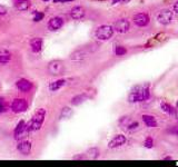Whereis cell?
<instances>
[{"label":"cell","instance_id":"20","mask_svg":"<svg viewBox=\"0 0 178 167\" xmlns=\"http://www.w3.org/2000/svg\"><path fill=\"white\" fill-rule=\"evenodd\" d=\"M16 7L18 10L26 11L27 9H29V7H30V1H29V0H20V1L17 2Z\"/></svg>","mask_w":178,"mask_h":167},{"label":"cell","instance_id":"19","mask_svg":"<svg viewBox=\"0 0 178 167\" xmlns=\"http://www.w3.org/2000/svg\"><path fill=\"white\" fill-rule=\"evenodd\" d=\"M65 84H66V80L65 79H58V80L56 81H53V83H50L49 85V89L51 92H56V90H58L60 89L61 87L64 86Z\"/></svg>","mask_w":178,"mask_h":167},{"label":"cell","instance_id":"22","mask_svg":"<svg viewBox=\"0 0 178 167\" xmlns=\"http://www.w3.org/2000/svg\"><path fill=\"white\" fill-rule=\"evenodd\" d=\"M86 95H78V96H75V97L71 99V104L72 105H79L86 99Z\"/></svg>","mask_w":178,"mask_h":167},{"label":"cell","instance_id":"28","mask_svg":"<svg viewBox=\"0 0 178 167\" xmlns=\"http://www.w3.org/2000/svg\"><path fill=\"white\" fill-rule=\"evenodd\" d=\"M25 125H26V122H23V120H20L19 124L17 125L16 129H15V134H17V133H18V131H21V129H22V128H23V126H25Z\"/></svg>","mask_w":178,"mask_h":167},{"label":"cell","instance_id":"38","mask_svg":"<svg viewBox=\"0 0 178 167\" xmlns=\"http://www.w3.org/2000/svg\"><path fill=\"white\" fill-rule=\"evenodd\" d=\"M100 1H105V0H100Z\"/></svg>","mask_w":178,"mask_h":167},{"label":"cell","instance_id":"6","mask_svg":"<svg viewBox=\"0 0 178 167\" xmlns=\"http://www.w3.org/2000/svg\"><path fill=\"white\" fill-rule=\"evenodd\" d=\"M27 101L26 99H22V98H19V99H15L11 104V109L14 113H22L27 109Z\"/></svg>","mask_w":178,"mask_h":167},{"label":"cell","instance_id":"31","mask_svg":"<svg viewBox=\"0 0 178 167\" xmlns=\"http://www.w3.org/2000/svg\"><path fill=\"white\" fill-rule=\"evenodd\" d=\"M7 14V9L3 6H0V16H3V15Z\"/></svg>","mask_w":178,"mask_h":167},{"label":"cell","instance_id":"9","mask_svg":"<svg viewBox=\"0 0 178 167\" xmlns=\"http://www.w3.org/2000/svg\"><path fill=\"white\" fill-rule=\"evenodd\" d=\"M134 22L139 27H145L149 24V16L147 14H137L134 17Z\"/></svg>","mask_w":178,"mask_h":167},{"label":"cell","instance_id":"4","mask_svg":"<svg viewBox=\"0 0 178 167\" xmlns=\"http://www.w3.org/2000/svg\"><path fill=\"white\" fill-rule=\"evenodd\" d=\"M157 20L161 25H169L172 20V12L168 9L161 10L157 16Z\"/></svg>","mask_w":178,"mask_h":167},{"label":"cell","instance_id":"21","mask_svg":"<svg viewBox=\"0 0 178 167\" xmlns=\"http://www.w3.org/2000/svg\"><path fill=\"white\" fill-rule=\"evenodd\" d=\"M160 107H161V109L165 111V113H167V114H169V115H174V114H175V110H174V108H172L170 105H168L167 103H161L160 104Z\"/></svg>","mask_w":178,"mask_h":167},{"label":"cell","instance_id":"16","mask_svg":"<svg viewBox=\"0 0 178 167\" xmlns=\"http://www.w3.org/2000/svg\"><path fill=\"white\" fill-rule=\"evenodd\" d=\"M30 46H31V49H32L33 53H39L42 47V39L41 38H33L30 41Z\"/></svg>","mask_w":178,"mask_h":167},{"label":"cell","instance_id":"26","mask_svg":"<svg viewBox=\"0 0 178 167\" xmlns=\"http://www.w3.org/2000/svg\"><path fill=\"white\" fill-rule=\"evenodd\" d=\"M138 127H139V124L137 122H130V124H128L127 125L128 131H135V129H137Z\"/></svg>","mask_w":178,"mask_h":167},{"label":"cell","instance_id":"33","mask_svg":"<svg viewBox=\"0 0 178 167\" xmlns=\"http://www.w3.org/2000/svg\"><path fill=\"white\" fill-rule=\"evenodd\" d=\"M72 0H53V2H69Z\"/></svg>","mask_w":178,"mask_h":167},{"label":"cell","instance_id":"2","mask_svg":"<svg viewBox=\"0 0 178 167\" xmlns=\"http://www.w3.org/2000/svg\"><path fill=\"white\" fill-rule=\"evenodd\" d=\"M44 117H46V109L44 108H39L36 111V114L33 115L32 119L29 122V127H30V131H39L42 126V122L44 120Z\"/></svg>","mask_w":178,"mask_h":167},{"label":"cell","instance_id":"17","mask_svg":"<svg viewBox=\"0 0 178 167\" xmlns=\"http://www.w3.org/2000/svg\"><path fill=\"white\" fill-rule=\"evenodd\" d=\"M29 131H30V127H29V124H28V125L23 126V128H22L20 131H18L17 134H15V138H16L17 140H22L25 137H27V135L29 134Z\"/></svg>","mask_w":178,"mask_h":167},{"label":"cell","instance_id":"13","mask_svg":"<svg viewBox=\"0 0 178 167\" xmlns=\"http://www.w3.org/2000/svg\"><path fill=\"white\" fill-rule=\"evenodd\" d=\"M85 14H86V11H85V9H83V7H80V6L74 7V8L71 9V11H70V16H71L72 19L75 20H79L81 19V18H83Z\"/></svg>","mask_w":178,"mask_h":167},{"label":"cell","instance_id":"18","mask_svg":"<svg viewBox=\"0 0 178 167\" xmlns=\"http://www.w3.org/2000/svg\"><path fill=\"white\" fill-rule=\"evenodd\" d=\"M11 59V54L8 50L0 49V64H7Z\"/></svg>","mask_w":178,"mask_h":167},{"label":"cell","instance_id":"36","mask_svg":"<svg viewBox=\"0 0 178 167\" xmlns=\"http://www.w3.org/2000/svg\"><path fill=\"white\" fill-rule=\"evenodd\" d=\"M42 1H49V0H42Z\"/></svg>","mask_w":178,"mask_h":167},{"label":"cell","instance_id":"23","mask_svg":"<svg viewBox=\"0 0 178 167\" xmlns=\"http://www.w3.org/2000/svg\"><path fill=\"white\" fill-rule=\"evenodd\" d=\"M126 53H127V49H126L125 47H122V46H118V47H116V49H115V54H116L117 56H124L126 55Z\"/></svg>","mask_w":178,"mask_h":167},{"label":"cell","instance_id":"5","mask_svg":"<svg viewBox=\"0 0 178 167\" xmlns=\"http://www.w3.org/2000/svg\"><path fill=\"white\" fill-rule=\"evenodd\" d=\"M48 71L51 75H60L64 71V64L60 60H53L51 61L48 66Z\"/></svg>","mask_w":178,"mask_h":167},{"label":"cell","instance_id":"29","mask_svg":"<svg viewBox=\"0 0 178 167\" xmlns=\"http://www.w3.org/2000/svg\"><path fill=\"white\" fill-rule=\"evenodd\" d=\"M44 16V15L42 14V12H37V11H36L35 17H33V20H35V21H40V20H42Z\"/></svg>","mask_w":178,"mask_h":167},{"label":"cell","instance_id":"24","mask_svg":"<svg viewBox=\"0 0 178 167\" xmlns=\"http://www.w3.org/2000/svg\"><path fill=\"white\" fill-rule=\"evenodd\" d=\"M88 155L91 157V158H97L99 156V150L97 148H91V149L88 150Z\"/></svg>","mask_w":178,"mask_h":167},{"label":"cell","instance_id":"25","mask_svg":"<svg viewBox=\"0 0 178 167\" xmlns=\"http://www.w3.org/2000/svg\"><path fill=\"white\" fill-rule=\"evenodd\" d=\"M145 147H147V148H151L154 146V140L151 137H147V138L145 139Z\"/></svg>","mask_w":178,"mask_h":167},{"label":"cell","instance_id":"32","mask_svg":"<svg viewBox=\"0 0 178 167\" xmlns=\"http://www.w3.org/2000/svg\"><path fill=\"white\" fill-rule=\"evenodd\" d=\"M128 0H112V3H119V2H127Z\"/></svg>","mask_w":178,"mask_h":167},{"label":"cell","instance_id":"35","mask_svg":"<svg viewBox=\"0 0 178 167\" xmlns=\"http://www.w3.org/2000/svg\"><path fill=\"white\" fill-rule=\"evenodd\" d=\"M172 133L176 134V135H177V136H178V127H176L175 129H172Z\"/></svg>","mask_w":178,"mask_h":167},{"label":"cell","instance_id":"15","mask_svg":"<svg viewBox=\"0 0 178 167\" xmlns=\"http://www.w3.org/2000/svg\"><path fill=\"white\" fill-rule=\"evenodd\" d=\"M142 122H145V125L147 127H157V122H156V118L151 115H142Z\"/></svg>","mask_w":178,"mask_h":167},{"label":"cell","instance_id":"12","mask_svg":"<svg viewBox=\"0 0 178 167\" xmlns=\"http://www.w3.org/2000/svg\"><path fill=\"white\" fill-rule=\"evenodd\" d=\"M16 86L20 92H28L31 88H32V84H31L29 80H27V79H23V78H22V79H19V80L17 81Z\"/></svg>","mask_w":178,"mask_h":167},{"label":"cell","instance_id":"11","mask_svg":"<svg viewBox=\"0 0 178 167\" xmlns=\"http://www.w3.org/2000/svg\"><path fill=\"white\" fill-rule=\"evenodd\" d=\"M17 149L19 153H21L22 155H29L31 152V144L30 142H27V140H20L18 146H17Z\"/></svg>","mask_w":178,"mask_h":167},{"label":"cell","instance_id":"1","mask_svg":"<svg viewBox=\"0 0 178 167\" xmlns=\"http://www.w3.org/2000/svg\"><path fill=\"white\" fill-rule=\"evenodd\" d=\"M149 89L148 86H137L135 89H133L129 94L128 100L130 103H140V101H145L149 98Z\"/></svg>","mask_w":178,"mask_h":167},{"label":"cell","instance_id":"27","mask_svg":"<svg viewBox=\"0 0 178 167\" xmlns=\"http://www.w3.org/2000/svg\"><path fill=\"white\" fill-rule=\"evenodd\" d=\"M70 115H71V110H70V108H68V107H65V108L62 109V111H61V117L67 118V117H69Z\"/></svg>","mask_w":178,"mask_h":167},{"label":"cell","instance_id":"10","mask_svg":"<svg viewBox=\"0 0 178 167\" xmlns=\"http://www.w3.org/2000/svg\"><path fill=\"white\" fill-rule=\"evenodd\" d=\"M62 25H64L62 18H60V17H53V18H51V19L49 20V22H48V28H49L50 30L55 31L62 27Z\"/></svg>","mask_w":178,"mask_h":167},{"label":"cell","instance_id":"8","mask_svg":"<svg viewBox=\"0 0 178 167\" xmlns=\"http://www.w3.org/2000/svg\"><path fill=\"white\" fill-rule=\"evenodd\" d=\"M127 142V138H126L124 135H116L114 138L111 139L110 142L108 143V147L109 148H117L120 147L122 145H125Z\"/></svg>","mask_w":178,"mask_h":167},{"label":"cell","instance_id":"14","mask_svg":"<svg viewBox=\"0 0 178 167\" xmlns=\"http://www.w3.org/2000/svg\"><path fill=\"white\" fill-rule=\"evenodd\" d=\"M87 56H88V51H87L86 49H78L71 54L70 59L75 61H80V60H83Z\"/></svg>","mask_w":178,"mask_h":167},{"label":"cell","instance_id":"7","mask_svg":"<svg viewBox=\"0 0 178 167\" xmlns=\"http://www.w3.org/2000/svg\"><path fill=\"white\" fill-rule=\"evenodd\" d=\"M114 29L117 32L120 33H125L129 30V21L127 19H119L115 22Z\"/></svg>","mask_w":178,"mask_h":167},{"label":"cell","instance_id":"37","mask_svg":"<svg viewBox=\"0 0 178 167\" xmlns=\"http://www.w3.org/2000/svg\"><path fill=\"white\" fill-rule=\"evenodd\" d=\"M177 108H178V101H177Z\"/></svg>","mask_w":178,"mask_h":167},{"label":"cell","instance_id":"30","mask_svg":"<svg viewBox=\"0 0 178 167\" xmlns=\"http://www.w3.org/2000/svg\"><path fill=\"white\" fill-rule=\"evenodd\" d=\"M6 110V104H5V100L3 99H0V114L3 113Z\"/></svg>","mask_w":178,"mask_h":167},{"label":"cell","instance_id":"3","mask_svg":"<svg viewBox=\"0 0 178 167\" xmlns=\"http://www.w3.org/2000/svg\"><path fill=\"white\" fill-rule=\"evenodd\" d=\"M114 27H111V26H108V25H103L98 27L96 29V32H95V36L96 38L99 39V40H109V39L112 37L114 35Z\"/></svg>","mask_w":178,"mask_h":167},{"label":"cell","instance_id":"34","mask_svg":"<svg viewBox=\"0 0 178 167\" xmlns=\"http://www.w3.org/2000/svg\"><path fill=\"white\" fill-rule=\"evenodd\" d=\"M174 11H175L176 14H178V1L174 5Z\"/></svg>","mask_w":178,"mask_h":167}]
</instances>
